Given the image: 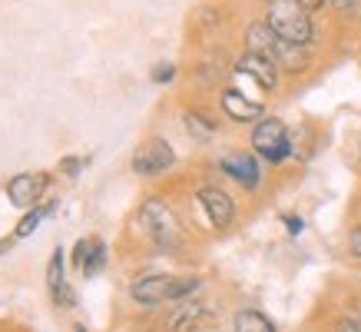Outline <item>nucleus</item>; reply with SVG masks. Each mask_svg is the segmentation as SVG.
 I'll return each mask as SVG.
<instances>
[{
  "instance_id": "obj_17",
  "label": "nucleus",
  "mask_w": 361,
  "mask_h": 332,
  "mask_svg": "<svg viewBox=\"0 0 361 332\" xmlns=\"http://www.w3.org/2000/svg\"><path fill=\"white\" fill-rule=\"evenodd\" d=\"M47 286H50V292H56V289L63 286V253H60V249H54V256H50V266H47Z\"/></svg>"
},
{
  "instance_id": "obj_15",
  "label": "nucleus",
  "mask_w": 361,
  "mask_h": 332,
  "mask_svg": "<svg viewBox=\"0 0 361 332\" xmlns=\"http://www.w3.org/2000/svg\"><path fill=\"white\" fill-rule=\"evenodd\" d=\"M235 332H275V326L259 309H242L235 316Z\"/></svg>"
},
{
  "instance_id": "obj_21",
  "label": "nucleus",
  "mask_w": 361,
  "mask_h": 332,
  "mask_svg": "<svg viewBox=\"0 0 361 332\" xmlns=\"http://www.w3.org/2000/svg\"><path fill=\"white\" fill-rule=\"evenodd\" d=\"M173 77H176V66H173V64H159V66H153V80H156V83H169Z\"/></svg>"
},
{
  "instance_id": "obj_26",
  "label": "nucleus",
  "mask_w": 361,
  "mask_h": 332,
  "mask_svg": "<svg viewBox=\"0 0 361 332\" xmlns=\"http://www.w3.org/2000/svg\"><path fill=\"white\" fill-rule=\"evenodd\" d=\"M329 4L335 7V11H351V7H355L358 0H329Z\"/></svg>"
},
{
  "instance_id": "obj_13",
  "label": "nucleus",
  "mask_w": 361,
  "mask_h": 332,
  "mask_svg": "<svg viewBox=\"0 0 361 332\" xmlns=\"http://www.w3.org/2000/svg\"><path fill=\"white\" fill-rule=\"evenodd\" d=\"M272 60L285 66V70H302L305 66V44H288V40H279L272 50Z\"/></svg>"
},
{
  "instance_id": "obj_18",
  "label": "nucleus",
  "mask_w": 361,
  "mask_h": 332,
  "mask_svg": "<svg viewBox=\"0 0 361 332\" xmlns=\"http://www.w3.org/2000/svg\"><path fill=\"white\" fill-rule=\"evenodd\" d=\"M93 249H97V239H80V243L73 246V266H77V269H83V266L90 263Z\"/></svg>"
},
{
  "instance_id": "obj_3",
  "label": "nucleus",
  "mask_w": 361,
  "mask_h": 332,
  "mask_svg": "<svg viewBox=\"0 0 361 332\" xmlns=\"http://www.w3.org/2000/svg\"><path fill=\"white\" fill-rule=\"evenodd\" d=\"M252 150L262 153L269 163H282L285 156L292 153V140H288V130H285L282 120H262L255 130H252Z\"/></svg>"
},
{
  "instance_id": "obj_25",
  "label": "nucleus",
  "mask_w": 361,
  "mask_h": 332,
  "mask_svg": "<svg viewBox=\"0 0 361 332\" xmlns=\"http://www.w3.org/2000/svg\"><path fill=\"white\" fill-rule=\"evenodd\" d=\"M351 253H355V256L361 259V230L351 232Z\"/></svg>"
},
{
  "instance_id": "obj_16",
  "label": "nucleus",
  "mask_w": 361,
  "mask_h": 332,
  "mask_svg": "<svg viewBox=\"0 0 361 332\" xmlns=\"http://www.w3.org/2000/svg\"><path fill=\"white\" fill-rule=\"evenodd\" d=\"M183 120H186L189 133H192V136H199V140H212V136H216V123L206 120L202 113H186Z\"/></svg>"
},
{
  "instance_id": "obj_4",
  "label": "nucleus",
  "mask_w": 361,
  "mask_h": 332,
  "mask_svg": "<svg viewBox=\"0 0 361 332\" xmlns=\"http://www.w3.org/2000/svg\"><path fill=\"white\" fill-rule=\"evenodd\" d=\"M173 163H176V153L166 140H146V143L136 150V156H133V170H136L140 177H159V173H166Z\"/></svg>"
},
{
  "instance_id": "obj_2",
  "label": "nucleus",
  "mask_w": 361,
  "mask_h": 332,
  "mask_svg": "<svg viewBox=\"0 0 361 332\" xmlns=\"http://www.w3.org/2000/svg\"><path fill=\"white\" fill-rule=\"evenodd\" d=\"M140 223L142 230L149 232V239L163 249H176L179 239H183V226L176 220V213L166 206L163 199H146L140 210Z\"/></svg>"
},
{
  "instance_id": "obj_22",
  "label": "nucleus",
  "mask_w": 361,
  "mask_h": 332,
  "mask_svg": "<svg viewBox=\"0 0 361 332\" xmlns=\"http://www.w3.org/2000/svg\"><path fill=\"white\" fill-rule=\"evenodd\" d=\"M335 332H361V322H355V319H338Z\"/></svg>"
},
{
  "instance_id": "obj_5",
  "label": "nucleus",
  "mask_w": 361,
  "mask_h": 332,
  "mask_svg": "<svg viewBox=\"0 0 361 332\" xmlns=\"http://www.w3.org/2000/svg\"><path fill=\"white\" fill-rule=\"evenodd\" d=\"M50 186V177L47 173H20L7 183V196H11L13 206L20 210H33V203L44 196V189Z\"/></svg>"
},
{
  "instance_id": "obj_27",
  "label": "nucleus",
  "mask_w": 361,
  "mask_h": 332,
  "mask_svg": "<svg viewBox=\"0 0 361 332\" xmlns=\"http://www.w3.org/2000/svg\"><path fill=\"white\" fill-rule=\"evenodd\" d=\"M298 4H302V7H305V11H318V7H322V4H325V0H298Z\"/></svg>"
},
{
  "instance_id": "obj_11",
  "label": "nucleus",
  "mask_w": 361,
  "mask_h": 332,
  "mask_svg": "<svg viewBox=\"0 0 361 332\" xmlns=\"http://www.w3.org/2000/svg\"><path fill=\"white\" fill-rule=\"evenodd\" d=\"M275 44H279V37H275V30H272V27H269V20L252 23V27H249V33H245V47H249V54L272 57Z\"/></svg>"
},
{
  "instance_id": "obj_20",
  "label": "nucleus",
  "mask_w": 361,
  "mask_h": 332,
  "mask_svg": "<svg viewBox=\"0 0 361 332\" xmlns=\"http://www.w3.org/2000/svg\"><path fill=\"white\" fill-rule=\"evenodd\" d=\"M199 289V279H176L173 283V299H183L189 292H196Z\"/></svg>"
},
{
  "instance_id": "obj_28",
  "label": "nucleus",
  "mask_w": 361,
  "mask_h": 332,
  "mask_svg": "<svg viewBox=\"0 0 361 332\" xmlns=\"http://www.w3.org/2000/svg\"><path fill=\"white\" fill-rule=\"evenodd\" d=\"M77 332H87V329H83V326H77Z\"/></svg>"
},
{
  "instance_id": "obj_19",
  "label": "nucleus",
  "mask_w": 361,
  "mask_h": 332,
  "mask_svg": "<svg viewBox=\"0 0 361 332\" xmlns=\"http://www.w3.org/2000/svg\"><path fill=\"white\" fill-rule=\"evenodd\" d=\"M103 266H106V246L97 239V249H93V256H90V263L83 266V273H87V276H97Z\"/></svg>"
},
{
  "instance_id": "obj_9",
  "label": "nucleus",
  "mask_w": 361,
  "mask_h": 332,
  "mask_svg": "<svg viewBox=\"0 0 361 332\" xmlns=\"http://www.w3.org/2000/svg\"><path fill=\"white\" fill-rule=\"evenodd\" d=\"M222 173H229L235 183H242L245 189H255L259 186V163H255V156L252 153H229L222 160Z\"/></svg>"
},
{
  "instance_id": "obj_1",
  "label": "nucleus",
  "mask_w": 361,
  "mask_h": 332,
  "mask_svg": "<svg viewBox=\"0 0 361 332\" xmlns=\"http://www.w3.org/2000/svg\"><path fill=\"white\" fill-rule=\"evenodd\" d=\"M269 27L279 40L288 44H308L312 40V17L298 0H269Z\"/></svg>"
},
{
  "instance_id": "obj_6",
  "label": "nucleus",
  "mask_w": 361,
  "mask_h": 332,
  "mask_svg": "<svg viewBox=\"0 0 361 332\" xmlns=\"http://www.w3.org/2000/svg\"><path fill=\"white\" fill-rule=\"evenodd\" d=\"M199 203H202V210H206L209 223L216 226V230H226L232 220H235V203L226 189L219 186H202L199 189Z\"/></svg>"
},
{
  "instance_id": "obj_7",
  "label": "nucleus",
  "mask_w": 361,
  "mask_h": 332,
  "mask_svg": "<svg viewBox=\"0 0 361 332\" xmlns=\"http://www.w3.org/2000/svg\"><path fill=\"white\" fill-rule=\"evenodd\" d=\"M173 283H176L173 276H159V273L140 276L133 283V299L142 302V306H159L166 299H173Z\"/></svg>"
},
{
  "instance_id": "obj_24",
  "label": "nucleus",
  "mask_w": 361,
  "mask_h": 332,
  "mask_svg": "<svg viewBox=\"0 0 361 332\" xmlns=\"http://www.w3.org/2000/svg\"><path fill=\"white\" fill-rule=\"evenodd\" d=\"M285 226H288V232L295 236V232H302V226H305V223L298 220V216H285Z\"/></svg>"
},
{
  "instance_id": "obj_12",
  "label": "nucleus",
  "mask_w": 361,
  "mask_h": 332,
  "mask_svg": "<svg viewBox=\"0 0 361 332\" xmlns=\"http://www.w3.org/2000/svg\"><path fill=\"white\" fill-rule=\"evenodd\" d=\"M206 316V306L202 302H186V306H179L173 312V319H169V332H192L199 329V322Z\"/></svg>"
},
{
  "instance_id": "obj_14",
  "label": "nucleus",
  "mask_w": 361,
  "mask_h": 332,
  "mask_svg": "<svg viewBox=\"0 0 361 332\" xmlns=\"http://www.w3.org/2000/svg\"><path fill=\"white\" fill-rule=\"evenodd\" d=\"M56 206H60V203H56V199H50V203H44V206H33L30 213H27V216H23L20 220V226H17V239H23V236H30L33 230H37V226H40V223L47 220V216H54L56 213Z\"/></svg>"
},
{
  "instance_id": "obj_23",
  "label": "nucleus",
  "mask_w": 361,
  "mask_h": 332,
  "mask_svg": "<svg viewBox=\"0 0 361 332\" xmlns=\"http://www.w3.org/2000/svg\"><path fill=\"white\" fill-rule=\"evenodd\" d=\"M80 166H83V160H63V163H60V170L73 177V173H80Z\"/></svg>"
},
{
  "instance_id": "obj_10",
  "label": "nucleus",
  "mask_w": 361,
  "mask_h": 332,
  "mask_svg": "<svg viewBox=\"0 0 361 332\" xmlns=\"http://www.w3.org/2000/svg\"><path fill=\"white\" fill-rule=\"evenodd\" d=\"M222 110L239 123H249V120H259V117H262V107H259L255 100H245L239 90H226V93H222Z\"/></svg>"
},
{
  "instance_id": "obj_8",
  "label": "nucleus",
  "mask_w": 361,
  "mask_h": 332,
  "mask_svg": "<svg viewBox=\"0 0 361 332\" xmlns=\"http://www.w3.org/2000/svg\"><path fill=\"white\" fill-rule=\"evenodd\" d=\"M239 73H245L249 80H255L262 90H275L279 87V70H275V60L272 57H262V54H245L235 66Z\"/></svg>"
}]
</instances>
